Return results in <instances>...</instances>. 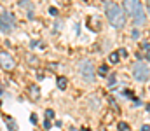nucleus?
<instances>
[{
    "instance_id": "obj_21",
    "label": "nucleus",
    "mask_w": 150,
    "mask_h": 131,
    "mask_svg": "<svg viewBox=\"0 0 150 131\" xmlns=\"http://www.w3.org/2000/svg\"><path fill=\"white\" fill-rule=\"evenodd\" d=\"M147 5H149V11H150V0H147Z\"/></svg>"
},
{
    "instance_id": "obj_6",
    "label": "nucleus",
    "mask_w": 150,
    "mask_h": 131,
    "mask_svg": "<svg viewBox=\"0 0 150 131\" xmlns=\"http://www.w3.org/2000/svg\"><path fill=\"white\" fill-rule=\"evenodd\" d=\"M0 67H4L5 70H12L16 67V61L11 58L9 52H0Z\"/></svg>"
},
{
    "instance_id": "obj_9",
    "label": "nucleus",
    "mask_w": 150,
    "mask_h": 131,
    "mask_svg": "<svg viewBox=\"0 0 150 131\" xmlns=\"http://www.w3.org/2000/svg\"><path fill=\"white\" fill-rule=\"evenodd\" d=\"M30 93H32V98L38 100V89H37V87H32V89H30Z\"/></svg>"
},
{
    "instance_id": "obj_19",
    "label": "nucleus",
    "mask_w": 150,
    "mask_h": 131,
    "mask_svg": "<svg viewBox=\"0 0 150 131\" xmlns=\"http://www.w3.org/2000/svg\"><path fill=\"white\" fill-rule=\"evenodd\" d=\"M28 2H30V0H19V4H21V5H26Z\"/></svg>"
},
{
    "instance_id": "obj_14",
    "label": "nucleus",
    "mask_w": 150,
    "mask_h": 131,
    "mask_svg": "<svg viewBox=\"0 0 150 131\" xmlns=\"http://www.w3.org/2000/svg\"><path fill=\"white\" fill-rule=\"evenodd\" d=\"M44 128H45V130H49V128H51V121H49V119H45V121H44Z\"/></svg>"
},
{
    "instance_id": "obj_16",
    "label": "nucleus",
    "mask_w": 150,
    "mask_h": 131,
    "mask_svg": "<svg viewBox=\"0 0 150 131\" xmlns=\"http://www.w3.org/2000/svg\"><path fill=\"white\" fill-rule=\"evenodd\" d=\"M115 81H117V77H115V75H112V77H110V81H108V84H110V86H113V84H115Z\"/></svg>"
},
{
    "instance_id": "obj_8",
    "label": "nucleus",
    "mask_w": 150,
    "mask_h": 131,
    "mask_svg": "<svg viewBox=\"0 0 150 131\" xmlns=\"http://www.w3.org/2000/svg\"><path fill=\"white\" fill-rule=\"evenodd\" d=\"M107 72H108V68H107V67H105V65H101V67H100V68H98V74H100V75H105V74H107Z\"/></svg>"
},
{
    "instance_id": "obj_5",
    "label": "nucleus",
    "mask_w": 150,
    "mask_h": 131,
    "mask_svg": "<svg viewBox=\"0 0 150 131\" xmlns=\"http://www.w3.org/2000/svg\"><path fill=\"white\" fill-rule=\"evenodd\" d=\"M14 18H12V14H9V12H0V32H11V30H14Z\"/></svg>"
},
{
    "instance_id": "obj_2",
    "label": "nucleus",
    "mask_w": 150,
    "mask_h": 131,
    "mask_svg": "<svg viewBox=\"0 0 150 131\" xmlns=\"http://www.w3.org/2000/svg\"><path fill=\"white\" fill-rule=\"evenodd\" d=\"M133 19L136 25H143L147 16H145V7L140 0H124V7H122Z\"/></svg>"
},
{
    "instance_id": "obj_20",
    "label": "nucleus",
    "mask_w": 150,
    "mask_h": 131,
    "mask_svg": "<svg viewBox=\"0 0 150 131\" xmlns=\"http://www.w3.org/2000/svg\"><path fill=\"white\" fill-rule=\"evenodd\" d=\"M142 131H150V126H143V128H142Z\"/></svg>"
},
{
    "instance_id": "obj_4",
    "label": "nucleus",
    "mask_w": 150,
    "mask_h": 131,
    "mask_svg": "<svg viewBox=\"0 0 150 131\" xmlns=\"http://www.w3.org/2000/svg\"><path fill=\"white\" fill-rule=\"evenodd\" d=\"M149 75H150V70L149 67L143 63V61H138L133 65V77L138 81V82H145L149 81Z\"/></svg>"
},
{
    "instance_id": "obj_10",
    "label": "nucleus",
    "mask_w": 150,
    "mask_h": 131,
    "mask_svg": "<svg viewBox=\"0 0 150 131\" xmlns=\"http://www.w3.org/2000/svg\"><path fill=\"white\" fill-rule=\"evenodd\" d=\"M110 61H112V63H117V61H119V54H117V52H112V54H110Z\"/></svg>"
},
{
    "instance_id": "obj_3",
    "label": "nucleus",
    "mask_w": 150,
    "mask_h": 131,
    "mask_svg": "<svg viewBox=\"0 0 150 131\" xmlns=\"http://www.w3.org/2000/svg\"><path fill=\"white\" fill-rule=\"evenodd\" d=\"M79 72H80V75L84 77V81H87V82H93L94 77H96V68H94V65H93L89 59H82V61H80Z\"/></svg>"
},
{
    "instance_id": "obj_7",
    "label": "nucleus",
    "mask_w": 150,
    "mask_h": 131,
    "mask_svg": "<svg viewBox=\"0 0 150 131\" xmlns=\"http://www.w3.org/2000/svg\"><path fill=\"white\" fill-rule=\"evenodd\" d=\"M58 87L59 89H65L67 87V79L65 77H58Z\"/></svg>"
},
{
    "instance_id": "obj_18",
    "label": "nucleus",
    "mask_w": 150,
    "mask_h": 131,
    "mask_svg": "<svg viewBox=\"0 0 150 131\" xmlns=\"http://www.w3.org/2000/svg\"><path fill=\"white\" fill-rule=\"evenodd\" d=\"M30 121H32L33 124H37V115H35V114H32V117H30Z\"/></svg>"
},
{
    "instance_id": "obj_1",
    "label": "nucleus",
    "mask_w": 150,
    "mask_h": 131,
    "mask_svg": "<svg viewBox=\"0 0 150 131\" xmlns=\"http://www.w3.org/2000/svg\"><path fill=\"white\" fill-rule=\"evenodd\" d=\"M105 11H107V18L113 28H122L126 25V11L120 5H117L115 2H107Z\"/></svg>"
},
{
    "instance_id": "obj_12",
    "label": "nucleus",
    "mask_w": 150,
    "mask_h": 131,
    "mask_svg": "<svg viewBox=\"0 0 150 131\" xmlns=\"http://www.w3.org/2000/svg\"><path fill=\"white\" fill-rule=\"evenodd\" d=\"M119 130L126 131V130H127V124H126V123H119Z\"/></svg>"
},
{
    "instance_id": "obj_17",
    "label": "nucleus",
    "mask_w": 150,
    "mask_h": 131,
    "mask_svg": "<svg viewBox=\"0 0 150 131\" xmlns=\"http://www.w3.org/2000/svg\"><path fill=\"white\" fill-rule=\"evenodd\" d=\"M119 52H120V54H119V56H124V58H126V56H127V51H126V49H120V51H119Z\"/></svg>"
},
{
    "instance_id": "obj_11",
    "label": "nucleus",
    "mask_w": 150,
    "mask_h": 131,
    "mask_svg": "<svg viewBox=\"0 0 150 131\" xmlns=\"http://www.w3.org/2000/svg\"><path fill=\"white\" fill-rule=\"evenodd\" d=\"M7 126H9L11 130H16V124H14V121H12V119H7Z\"/></svg>"
},
{
    "instance_id": "obj_13",
    "label": "nucleus",
    "mask_w": 150,
    "mask_h": 131,
    "mask_svg": "<svg viewBox=\"0 0 150 131\" xmlns=\"http://www.w3.org/2000/svg\"><path fill=\"white\" fill-rule=\"evenodd\" d=\"M51 117H54V112L52 110H47L45 112V119H51Z\"/></svg>"
},
{
    "instance_id": "obj_15",
    "label": "nucleus",
    "mask_w": 150,
    "mask_h": 131,
    "mask_svg": "<svg viewBox=\"0 0 150 131\" xmlns=\"http://www.w3.org/2000/svg\"><path fill=\"white\" fill-rule=\"evenodd\" d=\"M49 12H51L52 16H56V14H58V9H56V7H51V9H49Z\"/></svg>"
},
{
    "instance_id": "obj_22",
    "label": "nucleus",
    "mask_w": 150,
    "mask_h": 131,
    "mask_svg": "<svg viewBox=\"0 0 150 131\" xmlns=\"http://www.w3.org/2000/svg\"><path fill=\"white\" fill-rule=\"evenodd\" d=\"M80 131H87V130H86V128H82V130H80Z\"/></svg>"
}]
</instances>
